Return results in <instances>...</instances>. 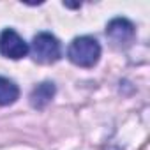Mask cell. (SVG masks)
I'll return each mask as SVG.
<instances>
[{
    "mask_svg": "<svg viewBox=\"0 0 150 150\" xmlns=\"http://www.w3.org/2000/svg\"><path fill=\"white\" fill-rule=\"evenodd\" d=\"M0 53L7 58L18 60L28 53V44L25 39L13 28H6L0 34Z\"/></svg>",
    "mask_w": 150,
    "mask_h": 150,
    "instance_id": "3957f363",
    "label": "cell"
},
{
    "mask_svg": "<svg viewBox=\"0 0 150 150\" xmlns=\"http://www.w3.org/2000/svg\"><path fill=\"white\" fill-rule=\"evenodd\" d=\"M53 96H55V85L50 81H42L30 92V104L35 110H42L51 103Z\"/></svg>",
    "mask_w": 150,
    "mask_h": 150,
    "instance_id": "5b68a950",
    "label": "cell"
},
{
    "mask_svg": "<svg viewBox=\"0 0 150 150\" xmlns=\"http://www.w3.org/2000/svg\"><path fill=\"white\" fill-rule=\"evenodd\" d=\"M67 57L78 67H94L101 58V44L90 35L76 37L69 44Z\"/></svg>",
    "mask_w": 150,
    "mask_h": 150,
    "instance_id": "6da1fadb",
    "label": "cell"
},
{
    "mask_svg": "<svg viewBox=\"0 0 150 150\" xmlns=\"http://www.w3.org/2000/svg\"><path fill=\"white\" fill-rule=\"evenodd\" d=\"M134 25L125 20V18H115L108 23L106 27V35L110 37V41L117 46H125L132 41L134 37Z\"/></svg>",
    "mask_w": 150,
    "mask_h": 150,
    "instance_id": "277c9868",
    "label": "cell"
},
{
    "mask_svg": "<svg viewBox=\"0 0 150 150\" xmlns=\"http://www.w3.org/2000/svg\"><path fill=\"white\" fill-rule=\"evenodd\" d=\"M18 97H20L18 85L9 78L0 76V106H9V104L16 103Z\"/></svg>",
    "mask_w": 150,
    "mask_h": 150,
    "instance_id": "8992f818",
    "label": "cell"
},
{
    "mask_svg": "<svg viewBox=\"0 0 150 150\" xmlns=\"http://www.w3.org/2000/svg\"><path fill=\"white\" fill-rule=\"evenodd\" d=\"M28 51L32 53V58L39 64H55L62 55V48H60L58 39L48 32L37 34L32 39Z\"/></svg>",
    "mask_w": 150,
    "mask_h": 150,
    "instance_id": "7a4b0ae2",
    "label": "cell"
}]
</instances>
